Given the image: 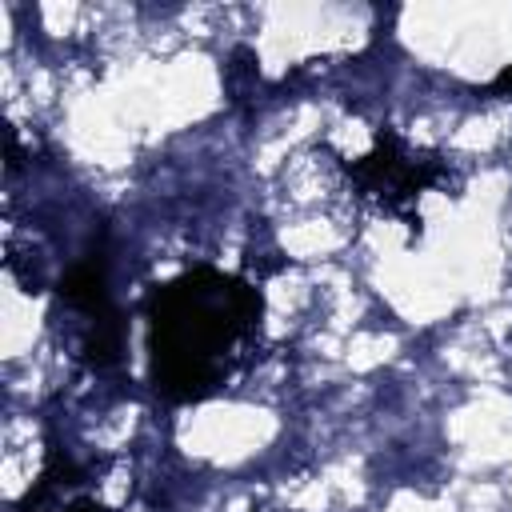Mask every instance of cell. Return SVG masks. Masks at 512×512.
I'll use <instances>...</instances> for the list:
<instances>
[{
	"label": "cell",
	"instance_id": "cell-1",
	"mask_svg": "<svg viewBox=\"0 0 512 512\" xmlns=\"http://www.w3.org/2000/svg\"><path fill=\"white\" fill-rule=\"evenodd\" d=\"M148 376L164 400L196 404L224 392L260 348L264 304L236 272L192 264L144 300Z\"/></svg>",
	"mask_w": 512,
	"mask_h": 512
},
{
	"label": "cell",
	"instance_id": "cell-2",
	"mask_svg": "<svg viewBox=\"0 0 512 512\" xmlns=\"http://www.w3.org/2000/svg\"><path fill=\"white\" fill-rule=\"evenodd\" d=\"M348 180L360 200L380 208L384 216H400L404 224L416 228L420 220V196L440 188L448 180V164L440 156L408 148L400 136L380 132L372 152L348 164Z\"/></svg>",
	"mask_w": 512,
	"mask_h": 512
},
{
	"label": "cell",
	"instance_id": "cell-3",
	"mask_svg": "<svg viewBox=\"0 0 512 512\" xmlns=\"http://www.w3.org/2000/svg\"><path fill=\"white\" fill-rule=\"evenodd\" d=\"M60 304L76 320L88 360L112 364L120 352V324H116V308L108 300V280H104L100 256H84L80 264H72V272L60 280Z\"/></svg>",
	"mask_w": 512,
	"mask_h": 512
},
{
	"label": "cell",
	"instance_id": "cell-4",
	"mask_svg": "<svg viewBox=\"0 0 512 512\" xmlns=\"http://www.w3.org/2000/svg\"><path fill=\"white\" fill-rule=\"evenodd\" d=\"M20 512H104V504L84 488V480L64 460L44 468V476L20 500Z\"/></svg>",
	"mask_w": 512,
	"mask_h": 512
},
{
	"label": "cell",
	"instance_id": "cell-5",
	"mask_svg": "<svg viewBox=\"0 0 512 512\" xmlns=\"http://www.w3.org/2000/svg\"><path fill=\"white\" fill-rule=\"evenodd\" d=\"M496 88H512V68H508V72H504V76L496 80Z\"/></svg>",
	"mask_w": 512,
	"mask_h": 512
}]
</instances>
